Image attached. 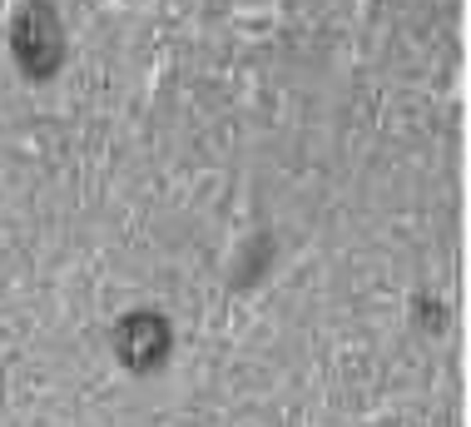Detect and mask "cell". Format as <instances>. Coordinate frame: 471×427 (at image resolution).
Segmentation results:
<instances>
[{"mask_svg":"<svg viewBox=\"0 0 471 427\" xmlns=\"http://www.w3.org/2000/svg\"><path fill=\"white\" fill-rule=\"evenodd\" d=\"M11 50L30 80H50L64 65V21L50 0H25L11 21Z\"/></svg>","mask_w":471,"mask_h":427,"instance_id":"cell-1","label":"cell"},{"mask_svg":"<svg viewBox=\"0 0 471 427\" xmlns=\"http://www.w3.org/2000/svg\"><path fill=\"white\" fill-rule=\"evenodd\" d=\"M169 348H174V328L164 313L140 309V313H124V318L115 323V353L129 373H154V368H164Z\"/></svg>","mask_w":471,"mask_h":427,"instance_id":"cell-2","label":"cell"}]
</instances>
